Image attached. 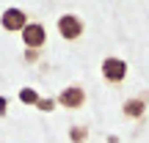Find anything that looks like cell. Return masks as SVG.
<instances>
[{
    "label": "cell",
    "mask_w": 149,
    "mask_h": 143,
    "mask_svg": "<svg viewBox=\"0 0 149 143\" xmlns=\"http://www.w3.org/2000/svg\"><path fill=\"white\" fill-rule=\"evenodd\" d=\"M83 30H86V25H83V19H80L77 14H64V17H58V33L66 39V41L80 39V36H83Z\"/></svg>",
    "instance_id": "obj_1"
},
{
    "label": "cell",
    "mask_w": 149,
    "mask_h": 143,
    "mask_svg": "<svg viewBox=\"0 0 149 143\" xmlns=\"http://www.w3.org/2000/svg\"><path fill=\"white\" fill-rule=\"evenodd\" d=\"M19 36H22V41H25L28 50H39V47H44V41H47V30H44L42 22H28V25L19 30Z\"/></svg>",
    "instance_id": "obj_2"
},
{
    "label": "cell",
    "mask_w": 149,
    "mask_h": 143,
    "mask_svg": "<svg viewBox=\"0 0 149 143\" xmlns=\"http://www.w3.org/2000/svg\"><path fill=\"white\" fill-rule=\"evenodd\" d=\"M102 77L108 80V83H122L124 77H127V61L124 58H105L102 61Z\"/></svg>",
    "instance_id": "obj_3"
},
{
    "label": "cell",
    "mask_w": 149,
    "mask_h": 143,
    "mask_svg": "<svg viewBox=\"0 0 149 143\" xmlns=\"http://www.w3.org/2000/svg\"><path fill=\"white\" fill-rule=\"evenodd\" d=\"M58 105H64V107H69V110H77V107H83V102H86V91L80 88V85H66V88H61V94H58Z\"/></svg>",
    "instance_id": "obj_4"
},
{
    "label": "cell",
    "mask_w": 149,
    "mask_h": 143,
    "mask_svg": "<svg viewBox=\"0 0 149 143\" xmlns=\"http://www.w3.org/2000/svg\"><path fill=\"white\" fill-rule=\"evenodd\" d=\"M0 25L3 30H11V33H19L22 28L28 25V14L22 8H6L3 17H0Z\"/></svg>",
    "instance_id": "obj_5"
},
{
    "label": "cell",
    "mask_w": 149,
    "mask_h": 143,
    "mask_svg": "<svg viewBox=\"0 0 149 143\" xmlns=\"http://www.w3.org/2000/svg\"><path fill=\"white\" fill-rule=\"evenodd\" d=\"M122 113H124L127 118H141V116L146 113V99H144V96H135V99H127V102L122 105Z\"/></svg>",
    "instance_id": "obj_6"
},
{
    "label": "cell",
    "mask_w": 149,
    "mask_h": 143,
    "mask_svg": "<svg viewBox=\"0 0 149 143\" xmlns=\"http://www.w3.org/2000/svg\"><path fill=\"white\" fill-rule=\"evenodd\" d=\"M39 99H42V96H39L33 88H22L19 91V102H25V105H39Z\"/></svg>",
    "instance_id": "obj_7"
},
{
    "label": "cell",
    "mask_w": 149,
    "mask_h": 143,
    "mask_svg": "<svg viewBox=\"0 0 149 143\" xmlns=\"http://www.w3.org/2000/svg\"><path fill=\"white\" fill-rule=\"evenodd\" d=\"M69 135H72V143H83V140H88V129H86V127H74Z\"/></svg>",
    "instance_id": "obj_8"
},
{
    "label": "cell",
    "mask_w": 149,
    "mask_h": 143,
    "mask_svg": "<svg viewBox=\"0 0 149 143\" xmlns=\"http://www.w3.org/2000/svg\"><path fill=\"white\" fill-rule=\"evenodd\" d=\"M36 107H42V110H53V107H55V99H39Z\"/></svg>",
    "instance_id": "obj_9"
},
{
    "label": "cell",
    "mask_w": 149,
    "mask_h": 143,
    "mask_svg": "<svg viewBox=\"0 0 149 143\" xmlns=\"http://www.w3.org/2000/svg\"><path fill=\"white\" fill-rule=\"evenodd\" d=\"M6 110H8V99L0 96V116H6Z\"/></svg>",
    "instance_id": "obj_10"
}]
</instances>
